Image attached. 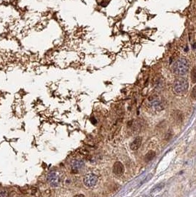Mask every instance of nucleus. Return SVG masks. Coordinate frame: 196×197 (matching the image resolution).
Segmentation results:
<instances>
[{"label": "nucleus", "mask_w": 196, "mask_h": 197, "mask_svg": "<svg viewBox=\"0 0 196 197\" xmlns=\"http://www.w3.org/2000/svg\"><path fill=\"white\" fill-rule=\"evenodd\" d=\"M124 171H125V167L123 164L119 161L115 162L113 166V173L115 176H121L124 174Z\"/></svg>", "instance_id": "423d86ee"}, {"label": "nucleus", "mask_w": 196, "mask_h": 197, "mask_svg": "<svg viewBox=\"0 0 196 197\" xmlns=\"http://www.w3.org/2000/svg\"><path fill=\"white\" fill-rule=\"evenodd\" d=\"M142 137H137L135 140L130 143V149H131L132 151L138 150V149L140 148L141 145H142Z\"/></svg>", "instance_id": "0eeeda50"}, {"label": "nucleus", "mask_w": 196, "mask_h": 197, "mask_svg": "<svg viewBox=\"0 0 196 197\" xmlns=\"http://www.w3.org/2000/svg\"><path fill=\"white\" fill-rule=\"evenodd\" d=\"M191 80L193 84H196V66H194L190 72Z\"/></svg>", "instance_id": "9d476101"}, {"label": "nucleus", "mask_w": 196, "mask_h": 197, "mask_svg": "<svg viewBox=\"0 0 196 197\" xmlns=\"http://www.w3.org/2000/svg\"><path fill=\"white\" fill-rule=\"evenodd\" d=\"M155 156H156V152L153 151H150L148 153H146L145 157H144V160L147 162H150L154 158Z\"/></svg>", "instance_id": "1a4fd4ad"}, {"label": "nucleus", "mask_w": 196, "mask_h": 197, "mask_svg": "<svg viewBox=\"0 0 196 197\" xmlns=\"http://www.w3.org/2000/svg\"><path fill=\"white\" fill-rule=\"evenodd\" d=\"M47 180L49 184L53 188L58 187L60 185V176L59 174L56 171H51L47 175Z\"/></svg>", "instance_id": "7ed1b4c3"}, {"label": "nucleus", "mask_w": 196, "mask_h": 197, "mask_svg": "<svg viewBox=\"0 0 196 197\" xmlns=\"http://www.w3.org/2000/svg\"><path fill=\"white\" fill-rule=\"evenodd\" d=\"M191 96L193 98H196V85L192 89V92H191Z\"/></svg>", "instance_id": "f8f14e48"}, {"label": "nucleus", "mask_w": 196, "mask_h": 197, "mask_svg": "<svg viewBox=\"0 0 196 197\" xmlns=\"http://www.w3.org/2000/svg\"><path fill=\"white\" fill-rule=\"evenodd\" d=\"M189 70V62L185 58H180L173 65V71L175 75L183 76L187 73Z\"/></svg>", "instance_id": "f257e3e1"}, {"label": "nucleus", "mask_w": 196, "mask_h": 197, "mask_svg": "<svg viewBox=\"0 0 196 197\" xmlns=\"http://www.w3.org/2000/svg\"><path fill=\"white\" fill-rule=\"evenodd\" d=\"M151 104L153 107V108H154V109L161 110L163 109L161 103L156 98H153V99L151 100Z\"/></svg>", "instance_id": "6e6552de"}, {"label": "nucleus", "mask_w": 196, "mask_h": 197, "mask_svg": "<svg viewBox=\"0 0 196 197\" xmlns=\"http://www.w3.org/2000/svg\"><path fill=\"white\" fill-rule=\"evenodd\" d=\"M97 176L95 174H92V173H89L87 174L84 178H83V183L84 185L89 188H94L97 183Z\"/></svg>", "instance_id": "20e7f679"}, {"label": "nucleus", "mask_w": 196, "mask_h": 197, "mask_svg": "<svg viewBox=\"0 0 196 197\" xmlns=\"http://www.w3.org/2000/svg\"><path fill=\"white\" fill-rule=\"evenodd\" d=\"M189 88V83L187 80L182 77L175 79L173 84L174 92L178 95H182L187 93Z\"/></svg>", "instance_id": "f03ea898"}, {"label": "nucleus", "mask_w": 196, "mask_h": 197, "mask_svg": "<svg viewBox=\"0 0 196 197\" xmlns=\"http://www.w3.org/2000/svg\"><path fill=\"white\" fill-rule=\"evenodd\" d=\"M163 188H164V184H162V183L159 184V185H157L156 187H154V188H153V189L152 190V192H153V193L159 192V191H160L161 189Z\"/></svg>", "instance_id": "9b49d317"}, {"label": "nucleus", "mask_w": 196, "mask_h": 197, "mask_svg": "<svg viewBox=\"0 0 196 197\" xmlns=\"http://www.w3.org/2000/svg\"><path fill=\"white\" fill-rule=\"evenodd\" d=\"M84 166H85V163L83 160H80V159H75L71 163L72 171L75 173L80 172L83 169Z\"/></svg>", "instance_id": "39448f33"}]
</instances>
